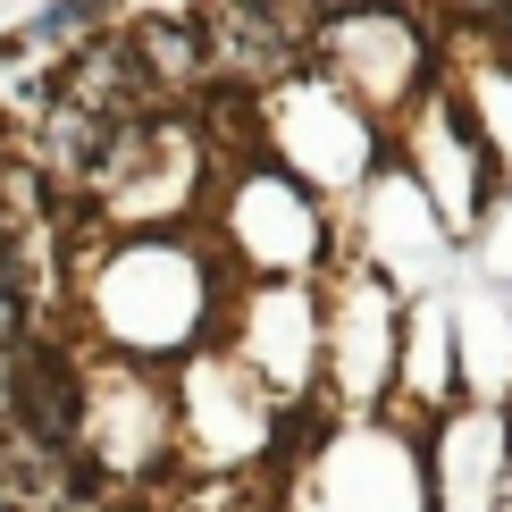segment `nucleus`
<instances>
[]
</instances>
